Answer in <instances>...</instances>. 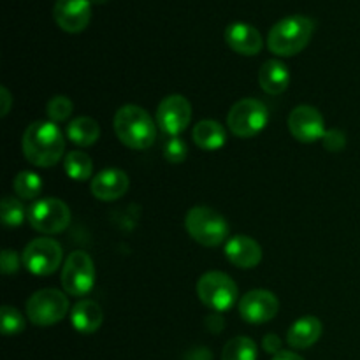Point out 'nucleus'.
I'll return each mask as SVG.
<instances>
[{"label":"nucleus","instance_id":"f257e3e1","mask_svg":"<svg viewBox=\"0 0 360 360\" xmlns=\"http://www.w3.org/2000/svg\"><path fill=\"white\" fill-rule=\"evenodd\" d=\"M25 158L35 167H53L65 153V137L53 122H34L21 139Z\"/></svg>","mask_w":360,"mask_h":360},{"label":"nucleus","instance_id":"f03ea898","mask_svg":"<svg viewBox=\"0 0 360 360\" xmlns=\"http://www.w3.org/2000/svg\"><path fill=\"white\" fill-rule=\"evenodd\" d=\"M115 132L120 143L130 150H148L157 139V125L146 109L127 104L116 111Z\"/></svg>","mask_w":360,"mask_h":360},{"label":"nucleus","instance_id":"7ed1b4c3","mask_svg":"<svg viewBox=\"0 0 360 360\" xmlns=\"http://www.w3.org/2000/svg\"><path fill=\"white\" fill-rule=\"evenodd\" d=\"M315 32V21L308 16L294 14L278 21L267 35V48L278 56L299 55L309 44Z\"/></svg>","mask_w":360,"mask_h":360},{"label":"nucleus","instance_id":"20e7f679","mask_svg":"<svg viewBox=\"0 0 360 360\" xmlns=\"http://www.w3.org/2000/svg\"><path fill=\"white\" fill-rule=\"evenodd\" d=\"M186 232L199 245L214 248L229 238V224L218 211L207 206H195L185 217Z\"/></svg>","mask_w":360,"mask_h":360},{"label":"nucleus","instance_id":"39448f33","mask_svg":"<svg viewBox=\"0 0 360 360\" xmlns=\"http://www.w3.org/2000/svg\"><path fill=\"white\" fill-rule=\"evenodd\" d=\"M197 295L204 306L217 313L229 311L238 302L239 290L236 281L221 271H210L197 281Z\"/></svg>","mask_w":360,"mask_h":360},{"label":"nucleus","instance_id":"423d86ee","mask_svg":"<svg viewBox=\"0 0 360 360\" xmlns=\"http://www.w3.org/2000/svg\"><path fill=\"white\" fill-rule=\"evenodd\" d=\"M69 313V299L56 288H42L27 301V315L34 326L49 327L62 322Z\"/></svg>","mask_w":360,"mask_h":360},{"label":"nucleus","instance_id":"0eeeda50","mask_svg":"<svg viewBox=\"0 0 360 360\" xmlns=\"http://www.w3.org/2000/svg\"><path fill=\"white\" fill-rule=\"evenodd\" d=\"M267 122H269V111L257 98H241L232 105L227 116L231 132L241 139H248L262 132Z\"/></svg>","mask_w":360,"mask_h":360},{"label":"nucleus","instance_id":"6e6552de","mask_svg":"<svg viewBox=\"0 0 360 360\" xmlns=\"http://www.w3.org/2000/svg\"><path fill=\"white\" fill-rule=\"evenodd\" d=\"M62 285L67 294L83 297L95 285V266L91 257L83 250H76L65 259L62 269Z\"/></svg>","mask_w":360,"mask_h":360},{"label":"nucleus","instance_id":"1a4fd4ad","mask_svg":"<svg viewBox=\"0 0 360 360\" xmlns=\"http://www.w3.org/2000/svg\"><path fill=\"white\" fill-rule=\"evenodd\" d=\"M28 224L41 234H58L70 224V210L63 200L48 199L37 200L28 207Z\"/></svg>","mask_w":360,"mask_h":360},{"label":"nucleus","instance_id":"9d476101","mask_svg":"<svg viewBox=\"0 0 360 360\" xmlns=\"http://www.w3.org/2000/svg\"><path fill=\"white\" fill-rule=\"evenodd\" d=\"M63 259L62 246L51 238H37L23 250L21 262L35 276H49L60 267Z\"/></svg>","mask_w":360,"mask_h":360},{"label":"nucleus","instance_id":"9b49d317","mask_svg":"<svg viewBox=\"0 0 360 360\" xmlns=\"http://www.w3.org/2000/svg\"><path fill=\"white\" fill-rule=\"evenodd\" d=\"M288 129H290V134L299 143L304 144L323 139L327 132L326 120H323L322 112L308 104L297 105V108L292 109L290 116H288Z\"/></svg>","mask_w":360,"mask_h":360},{"label":"nucleus","instance_id":"f8f14e48","mask_svg":"<svg viewBox=\"0 0 360 360\" xmlns=\"http://www.w3.org/2000/svg\"><path fill=\"white\" fill-rule=\"evenodd\" d=\"M192 122V105L183 95H167L158 104L157 125L167 136H179Z\"/></svg>","mask_w":360,"mask_h":360},{"label":"nucleus","instance_id":"ddd939ff","mask_svg":"<svg viewBox=\"0 0 360 360\" xmlns=\"http://www.w3.org/2000/svg\"><path fill=\"white\" fill-rule=\"evenodd\" d=\"M280 301L269 290H252L239 299V315L245 322L260 326L278 315Z\"/></svg>","mask_w":360,"mask_h":360},{"label":"nucleus","instance_id":"4468645a","mask_svg":"<svg viewBox=\"0 0 360 360\" xmlns=\"http://www.w3.org/2000/svg\"><path fill=\"white\" fill-rule=\"evenodd\" d=\"M53 20L67 34H79L91 20L90 0H56Z\"/></svg>","mask_w":360,"mask_h":360},{"label":"nucleus","instance_id":"2eb2a0df","mask_svg":"<svg viewBox=\"0 0 360 360\" xmlns=\"http://www.w3.org/2000/svg\"><path fill=\"white\" fill-rule=\"evenodd\" d=\"M225 42L232 51L245 56H255L262 51L264 39L255 27L248 23H231L225 28Z\"/></svg>","mask_w":360,"mask_h":360},{"label":"nucleus","instance_id":"dca6fc26","mask_svg":"<svg viewBox=\"0 0 360 360\" xmlns=\"http://www.w3.org/2000/svg\"><path fill=\"white\" fill-rule=\"evenodd\" d=\"M90 188L95 199L111 202V200L120 199L127 193V190H129V176L122 169H104L91 179Z\"/></svg>","mask_w":360,"mask_h":360},{"label":"nucleus","instance_id":"f3484780","mask_svg":"<svg viewBox=\"0 0 360 360\" xmlns=\"http://www.w3.org/2000/svg\"><path fill=\"white\" fill-rule=\"evenodd\" d=\"M225 257L239 269H253L262 262V248L248 236H234L225 243Z\"/></svg>","mask_w":360,"mask_h":360},{"label":"nucleus","instance_id":"a211bd4d","mask_svg":"<svg viewBox=\"0 0 360 360\" xmlns=\"http://www.w3.org/2000/svg\"><path fill=\"white\" fill-rule=\"evenodd\" d=\"M290 70L281 60H267L259 70V83L266 94L281 95L290 84Z\"/></svg>","mask_w":360,"mask_h":360},{"label":"nucleus","instance_id":"6ab92c4d","mask_svg":"<svg viewBox=\"0 0 360 360\" xmlns=\"http://www.w3.org/2000/svg\"><path fill=\"white\" fill-rule=\"evenodd\" d=\"M323 333V326L316 316H302L297 322L292 323L288 329L287 341L295 350H304V348L313 347L320 340Z\"/></svg>","mask_w":360,"mask_h":360},{"label":"nucleus","instance_id":"aec40b11","mask_svg":"<svg viewBox=\"0 0 360 360\" xmlns=\"http://www.w3.org/2000/svg\"><path fill=\"white\" fill-rule=\"evenodd\" d=\"M102 320H104V313H102L101 306L88 299L77 302L70 311L72 327L81 334H94L95 330L101 329Z\"/></svg>","mask_w":360,"mask_h":360},{"label":"nucleus","instance_id":"412c9836","mask_svg":"<svg viewBox=\"0 0 360 360\" xmlns=\"http://www.w3.org/2000/svg\"><path fill=\"white\" fill-rule=\"evenodd\" d=\"M193 143L206 151H217L227 143V132L217 120H202L192 130Z\"/></svg>","mask_w":360,"mask_h":360},{"label":"nucleus","instance_id":"4be33fe9","mask_svg":"<svg viewBox=\"0 0 360 360\" xmlns=\"http://www.w3.org/2000/svg\"><path fill=\"white\" fill-rule=\"evenodd\" d=\"M65 134L67 139L77 146H91L101 137V127L90 116H79L67 125Z\"/></svg>","mask_w":360,"mask_h":360},{"label":"nucleus","instance_id":"5701e85b","mask_svg":"<svg viewBox=\"0 0 360 360\" xmlns=\"http://www.w3.org/2000/svg\"><path fill=\"white\" fill-rule=\"evenodd\" d=\"M63 169H65V174L74 181H86L94 172V162L84 151H70L65 155Z\"/></svg>","mask_w":360,"mask_h":360},{"label":"nucleus","instance_id":"b1692460","mask_svg":"<svg viewBox=\"0 0 360 360\" xmlns=\"http://www.w3.org/2000/svg\"><path fill=\"white\" fill-rule=\"evenodd\" d=\"M259 350L255 341L246 336L232 338L221 352V360H257Z\"/></svg>","mask_w":360,"mask_h":360},{"label":"nucleus","instance_id":"393cba45","mask_svg":"<svg viewBox=\"0 0 360 360\" xmlns=\"http://www.w3.org/2000/svg\"><path fill=\"white\" fill-rule=\"evenodd\" d=\"M14 192L20 195L21 199H35L41 195L42 192V178L34 171H21L20 174L14 178Z\"/></svg>","mask_w":360,"mask_h":360},{"label":"nucleus","instance_id":"a878e982","mask_svg":"<svg viewBox=\"0 0 360 360\" xmlns=\"http://www.w3.org/2000/svg\"><path fill=\"white\" fill-rule=\"evenodd\" d=\"M0 213H2L4 225L9 229L20 227L25 221V218H28V213L25 211L23 204L11 195H6L2 199V210H0Z\"/></svg>","mask_w":360,"mask_h":360},{"label":"nucleus","instance_id":"bb28decb","mask_svg":"<svg viewBox=\"0 0 360 360\" xmlns=\"http://www.w3.org/2000/svg\"><path fill=\"white\" fill-rule=\"evenodd\" d=\"M72 109L74 104L69 97H65V95H55V97L48 102L46 112H48L49 120H51L53 123H58L69 120V116L72 115Z\"/></svg>","mask_w":360,"mask_h":360},{"label":"nucleus","instance_id":"cd10ccee","mask_svg":"<svg viewBox=\"0 0 360 360\" xmlns=\"http://www.w3.org/2000/svg\"><path fill=\"white\" fill-rule=\"evenodd\" d=\"M25 319L13 306H2V334L4 336H18L23 333Z\"/></svg>","mask_w":360,"mask_h":360},{"label":"nucleus","instance_id":"c85d7f7f","mask_svg":"<svg viewBox=\"0 0 360 360\" xmlns=\"http://www.w3.org/2000/svg\"><path fill=\"white\" fill-rule=\"evenodd\" d=\"M188 155V146L179 136H172L164 144V157L171 164H181Z\"/></svg>","mask_w":360,"mask_h":360},{"label":"nucleus","instance_id":"c756f323","mask_svg":"<svg viewBox=\"0 0 360 360\" xmlns=\"http://www.w3.org/2000/svg\"><path fill=\"white\" fill-rule=\"evenodd\" d=\"M322 143L327 151H330V153H338V151H341L345 146H347V136H345L343 130L330 129L326 132Z\"/></svg>","mask_w":360,"mask_h":360},{"label":"nucleus","instance_id":"7c9ffc66","mask_svg":"<svg viewBox=\"0 0 360 360\" xmlns=\"http://www.w3.org/2000/svg\"><path fill=\"white\" fill-rule=\"evenodd\" d=\"M2 273L4 274H14L20 269V257L16 255V252L13 250H4L2 252Z\"/></svg>","mask_w":360,"mask_h":360},{"label":"nucleus","instance_id":"2f4dec72","mask_svg":"<svg viewBox=\"0 0 360 360\" xmlns=\"http://www.w3.org/2000/svg\"><path fill=\"white\" fill-rule=\"evenodd\" d=\"M262 348L267 352V354H273V355H278L280 352H283L281 350V340L273 333L267 334V336L264 338Z\"/></svg>","mask_w":360,"mask_h":360},{"label":"nucleus","instance_id":"473e14b6","mask_svg":"<svg viewBox=\"0 0 360 360\" xmlns=\"http://www.w3.org/2000/svg\"><path fill=\"white\" fill-rule=\"evenodd\" d=\"M0 101H2V116H7V112H9L11 109V102H13V98H11V94L9 90H7L6 86L0 88Z\"/></svg>","mask_w":360,"mask_h":360},{"label":"nucleus","instance_id":"72a5a7b5","mask_svg":"<svg viewBox=\"0 0 360 360\" xmlns=\"http://www.w3.org/2000/svg\"><path fill=\"white\" fill-rule=\"evenodd\" d=\"M273 360H304V359H302L301 355L295 354V352L283 350V352H280V354H278V355H274Z\"/></svg>","mask_w":360,"mask_h":360},{"label":"nucleus","instance_id":"f704fd0d","mask_svg":"<svg viewBox=\"0 0 360 360\" xmlns=\"http://www.w3.org/2000/svg\"><path fill=\"white\" fill-rule=\"evenodd\" d=\"M90 2H95V4H105L108 0H90Z\"/></svg>","mask_w":360,"mask_h":360}]
</instances>
